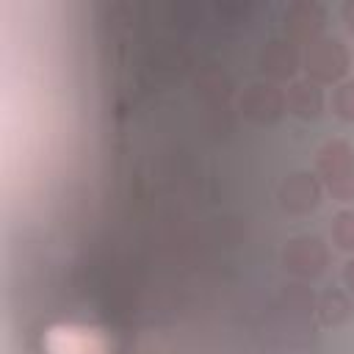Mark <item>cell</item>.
<instances>
[{
    "label": "cell",
    "instance_id": "obj_4",
    "mask_svg": "<svg viewBox=\"0 0 354 354\" xmlns=\"http://www.w3.org/2000/svg\"><path fill=\"white\" fill-rule=\"evenodd\" d=\"M285 39L293 44H310L324 36L326 28V8L318 0H296L282 14Z\"/></svg>",
    "mask_w": 354,
    "mask_h": 354
},
{
    "label": "cell",
    "instance_id": "obj_8",
    "mask_svg": "<svg viewBox=\"0 0 354 354\" xmlns=\"http://www.w3.org/2000/svg\"><path fill=\"white\" fill-rule=\"evenodd\" d=\"M324 105H326V97L315 80H310V77L290 80V86L285 91V111L288 113H293L296 119L313 122L324 113Z\"/></svg>",
    "mask_w": 354,
    "mask_h": 354
},
{
    "label": "cell",
    "instance_id": "obj_2",
    "mask_svg": "<svg viewBox=\"0 0 354 354\" xmlns=\"http://www.w3.org/2000/svg\"><path fill=\"white\" fill-rule=\"evenodd\" d=\"M348 64H351L348 47L337 36H321V39L310 41L301 53V69L318 86L343 83V77L348 72Z\"/></svg>",
    "mask_w": 354,
    "mask_h": 354
},
{
    "label": "cell",
    "instance_id": "obj_13",
    "mask_svg": "<svg viewBox=\"0 0 354 354\" xmlns=\"http://www.w3.org/2000/svg\"><path fill=\"white\" fill-rule=\"evenodd\" d=\"M340 14H343V22H346V28L354 33V0H346V3L340 6Z\"/></svg>",
    "mask_w": 354,
    "mask_h": 354
},
{
    "label": "cell",
    "instance_id": "obj_7",
    "mask_svg": "<svg viewBox=\"0 0 354 354\" xmlns=\"http://www.w3.org/2000/svg\"><path fill=\"white\" fill-rule=\"evenodd\" d=\"M257 66H260V72L266 77H271V83H277V80H293L296 69L301 66V53L288 39H268L260 47Z\"/></svg>",
    "mask_w": 354,
    "mask_h": 354
},
{
    "label": "cell",
    "instance_id": "obj_5",
    "mask_svg": "<svg viewBox=\"0 0 354 354\" xmlns=\"http://www.w3.org/2000/svg\"><path fill=\"white\" fill-rule=\"evenodd\" d=\"M238 108L254 124H274L285 113V91L271 80L252 83V86L243 88V94L238 100Z\"/></svg>",
    "mask_w": 354,
    "mask_h": 354
},
{
    "label": "cell",
    "instance_id": "obj_1",
    "mask_svg": "<svg viewBox=\"0 0 354 354\" xmlns=\"http://www.w3.org/2000/svg\"><path fill=\"white\" fill-rule=\"evenodd\" d=\"M315 171L332 199L354 202V147L346 138H329L315 152Z\"/></svg>",
    "mask_w": 354,
    "mask_h": 354
},
{
    "label": "cell",
    "instance_id": "obj_6",
    "mask_svg": "<svg viewBox=\"0 0 354 354\" xmlns=\"http://www.w3.org/2000/svg\"><path fill=\"white\" fill-rule=\"evenodd\" d=\"M277 199L282 210L293 216H307L321 205V180L310 171H293L279 183Z\"/></svg>",
    "mask_w": 354,
    "mask_h": 354
},
{
    "label": "cell",
    "instance_id": "obj_11",
    "mask_svg": "<svg viewBox=\"0 0 354 354\" xmlns=\"http://www.w3.org/2000/svg\"><path fill=\"white\" fill-rule=\"evenodd\" d=\"M332 111L337 119L354 122V77L337 83V88L332 91Z\"/></svg>",
    "mask_w": 354,
    "mask_h": 354
},
{
    "label": "cell",
    "instance_id": "obj_9",
    "mask_svg": "<svg viewBox=\"0 0 354 354\" xmlns=\"http://www.w3.org/2000/svg\"><path fill=\"white\" fill-rule=\"evenodd\" d=\"M354 307H351V299L346 290H324L318 299H315V315L321 321V326H340L351 318Z\"/></svg>",
    "mask_w": 354,
    "mask_h": 354
},
{
    "label": "cell",
    "instance_id": "obj_12",
    "mask_svg": "<svg viewBox=\"0 0 354 354\" xmlns=\"http://www.w3.org/2000/svg\"><path fill=\"white\" fill-rule=\"evenodd\" d=\"M343 285H346V290L354 296V254L343 263Z\"/></svg>",
    "mask_w": 354,
    "mask_h": 354
},
{
    "label": "cell",
    "instance_id": "obj_3",
    "mask_svg": "<svg viewBox=\"0 0 354 354\" xmlns=\"http://www.w3.org/2000/svg\"><path fill=\"white\" fill-rule=\"evenodd\" d=\"M282 266L299 279H315L329 266V249L318 235H296L282 249Z\"/></svg>",
    "mask_w": 354,
    "mask_h": 354
},
{
    "label": "cell",
    "instance_id": "obj_10",
    "mask_svg": "<svg viewBox=\"0 0 354 354\" xmlns=\"http://www.w3.org/2000/svg\"><path fill=\"white\" fill-rule=\"evenodd\" d=\"M332 243L343 252H354V207H343L332 218Z\"/></svg>",
    "mask_w": 354,
    "mask_h": 354
}]
</instances>
